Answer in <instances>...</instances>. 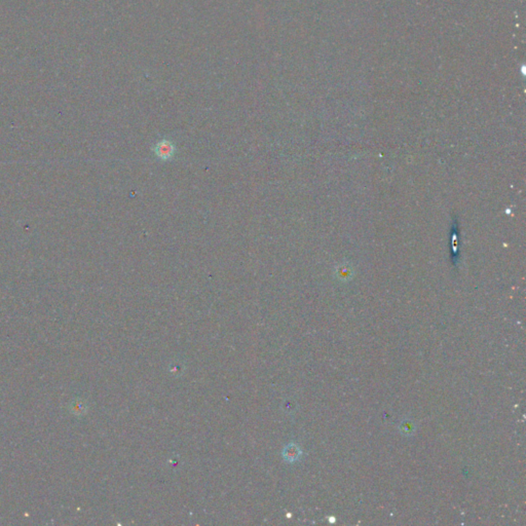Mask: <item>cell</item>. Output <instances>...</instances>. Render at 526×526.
<instances>
[{
    "label": "cell",
    "instance_id": "1",
    "mask_svg": "<svg viewBox=\"0 0 526 526\" xmlns=\"http://www.w3.org/2000/svg\"><path fill=\"white\" fill-rule=\"evenodd\" d=\"M155 151H156V155L158 156V158L166 161V160H170L174 156L175 147L170 141L163 140L157 144Z\"/></svg>",
    "mask_w": 526,
    "mask_h": 526
},
{
    "label": "cell",
    "instance_id": "2",
    "mask_svg": "<svg viewBox=\"0 0 526 526\" xmlns=\"http://www.w3.org/2000/svg\"><path fill=\"white\" fill-rule=\"evenodd\" d=\"M284 454H285V457H286L287 459H289V461L293 462V461H295V459H297V458L299 457V455H300V451H299V449L297 448V446H295V445H290V446H288V447L286 448V450H285Z\"/></svg>",
    "mask_w": 526,
    "mask_h": 526
},
{
    "label": "cell",
    "instance_id": "3",
    "mask_svg": "<svg viewBox=\"0 0 526 526\" xmlns=\"http://www.w3.org/2000/svg\"><path fill=\"white\" fill-rule=\"evenodd\" d=\"M401 430H402V433H403V434H405V435H410V434H412V432H413L414 428H413V426H412V424H411L410 422H406V423H404V424L402 425Z\"/></svg>",
    "mask_w": 526,
    "mask_h": 526
}]
</instances>
